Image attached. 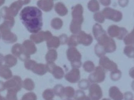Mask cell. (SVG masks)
I'll return each mask as SVG.
<instances>
[{
	"instance_id": "6da1fadb",
	"label": "cell",
	"mask_w": 134,
	"mask_h": 100,
	"mask_svg": "<svg viewBox=\"0 0 134 100\" xmlns=\"http://www.w3.org/2000/svg\"><path fill=\"white\" fill-rule=\"evenodd\" d=\"M42 12L37 7L27 6L20 12V17L22 23L30 33L35 34L42 26Z\"/></svg>"
},
{
	"instance_id": "7a4b0ae2",
	"label": "cell",
	"mask_w": 134,
	"mask_h": 100,
	"mask_svg": "<svg viewBox=\"0 0 134 100\" xmlns=\"http://www.w3.org/2000/svg\"><path fill=\"white\" fill-rule=\"evenodd\" d=\"M105 78V71L100 66L95 68L93 72L90 75L88 79L91 82L101 83L104 81Z\"/></svg>"
},
{
	"instance_id": "3957f363",
	"label": "cell",
	"mask_w": 134,
	"mask_h": 100,
	"mask_svg": "<svg viewBox=\"0 0 134 100\" xmlns=\"http://www.w3.org/2000/svg\"><path fill=\"white\" fill-rule=\"evenodd\" d=\"M4 85L5 90H11L18 92L21 90L23 87V81L19 76L16 75L5 82Z\"/></svg>"
},
{
	"instance_id": "277c9868",
	"label": "cell",
	"mask_w": 134,
	"mask_h": 100,
	"mask_svg": "<svg viewBox=\"0 0 134 100\" xmlns=\"http://www.w3.org/2000/svg\"><path fill=\"white\" fill-rule=\"evenodd\" d=\"M109 34L113 37H116L122 40L128 34V31L125 27H120L117 25H112L109 28Z\"/></svg>"
},
{
	"instance_id": "5b68a950",
	"label": "cell",
	"mask_w": 134,
	"mask_h": 100,
	"mask_svg": "<svg viewBox=\"0 0 134 100\" xmlns=\"http://www.w3.org/2000/svg\"><path fill=\"white\" fill-rule=\"evenodd\" d=\"M89 97L91 100H100L102 97L101 87L97 84H93L89 87Z\"/></svg>"
},
{
	"instance_id": "8992f818",
	"label": "cell",
	"mask_w": 134,
	"mask_h": 100,
	"mask_svg": "<svg viewBox=\"0 0 134 100\" xmlns=\"http://www.w3.org/2000/svg\"><path fill=\"white\" fill-rule=\"evenodd\" d=\"M48 71L52 73L53 77L56 79H62L64 75V71L63 68L56 66L53 63H49L46 65Z\"/></svg>"
},
{
	"instance_id": "52a82bcc",
	"label": "cell",
	"mask_w": 134,
	"mask_h": 100,
	"mask_svg": "<svg viewBox=\"0 0 134 100\" xmlns=\"http://www.w3.org/2000/svg\"><path fill=\"white\" fill-rule=\"evenodd\" d=\"M99 64L105 70H106L111 72L118 69V66L116 63L105 57L100 60Z\"/></svg>"
},
{
	"instance_id": "ba28073f",
	"label": "cell",
	"mask_w": 134,
	"mask_h": 100,
	"mask_svg": "<svg viewBox=\"0 0 134 100\" xmlns=\"http://www.w3.org/2000/svg\"><path fill=\"white\" fill-rule=\"evenodd\" d=\"M80 71L78 68H72L65 76L66 80L71 83L77 82L80 80Z\"/></svg>"
},
{
	"instance_id": "9c48e42d",
	"label": "cell",
	"mask_w": 134,
	"mask_h": 100,
	"mask_svg": "<svg viewBox=\"0 0 134 100\" xmlns=\"http://www.w3.org/2000/svg\"><path fill=\"white\" fill-rule=\"evenodd\" d=\"M109 96L113 100H123L124 96L119 89L115 86L111 87L109 90Z\"/></svg>"
},
{
	"instance_id": "30bf717a",
	"label": "cell",
	"mask_w": 134,
	"mask_h": 100,
	"mask_svg": "<svg viewBox=\"0 0 134 100\" xmlns=\"http://www.w3.org/2000/svg\"><path fill=\"white\" fill-rule=\"evenodd\" d=\"M107 12L109 13V16H108L109 18L115 22H120L122 19V13L120 11L109 8Z\"/></svg>"
},
{
	"instance_id": "8fae6325",
	"label": "cell",
	"mask_w": 134,
	"mask_h": 100,
	"mask_svg": "<svg viewBox=\"0 0 134 100\" xmlns=\"http://www.w3.org/2000/svg\"><path fill=\"white\" fill-rule=\"evenodd\" d=\"M35 74L39 75H43L45 74L48 71L47 66L41 64H37L36 63L31 70Z\"/></svg>"
},
{
	"instance_id": "7c38bea8",
	"label": "cell",
	"mask_w": 134,
	"mask_h": 100,
	"mask_svg": "<svg viewBox=\"0 0 134 100\" xmlns=\"http://www.w3.org/2000/svg\"><path fill=\"white\" fill-rule=\"evenodd\" d=\"M12 71L6 65H2L0 69V77L5 79H9L12 77Z\"/></svg>"
},
{
	"instance_id": "4fadbf2b",
	"label": "cell",
	"mask_w": 134,
	"mask_h": 100,
	"mask_svg": "<svg viewBox=\"0 0 134 100\" xmlns=\"http://www.w3.org/2000/svg\"><path fill=\"white\" fill-rule=\"evenodd\" d=\"M35 83L30 79H26L23 82V87L26 90L32 91L35 88Z\"/></svg>"
},
{
	"instance_id": "5bb4252c",
	"label": "cell",
	"mask_w": 134,
	"mask_h": 100,
	"mask_svg": "<svg viewBox=\"0 0 134 100\" xmlns=\"http://www.w3.org/2000/svg\"><path fill=\"white\" fill-rule=\"evenodd\" d=\"M65 88L61 85H57L54 87L53 91L55 95L62 98L64 97Z\"/></svg>"
},
{
	"instance_id": "9a60e30c",
	"label": "cell",
	"mask_w": 134,
	"mask_h": 100,
	"mask_svg": "<svg viewBox=\"0 0 134 100\" xmlns=\"http://www.w3.org/2000/svg\"><path fill=\"white\" fill-rule=\"evenodd\" d=\"M124 54L130 58H134V46L133 45H127L124 50Z\"/></svg>"
},
{
	"instance_id": "2e32d148",
	"label": "cell",
	"mask_w": 134,
	"mask_h": 100,
	"mask_svg": "<svg viewBox=\"0 0 134 100\" xmlns=\"http://www.w3.org/2000/svg\"><path fill=\"white\" fill-rule=\"evenodd\" d=\"M5 63L8 67L11 68L15 66L17 63V60L11 55L6 56L5 58Z\"/></svg>"
},
{
	"instance_id": "e0dca14e",
	"label": "cell",
	"mask_w": 134,
	"mask_h": 100,
	"mask_svg": "<svg viewBox=\"0 0 134 100\" xmlns=\"http://www.w3.org/2000/svg\"><path fill=\"white\" fill-rule=\"evenodd\" d=\"M124 42L126 45H130L134 44V33L131 31L127 34L123 39Z\"/></svg>"
},
{
	"instance_id": "ac0fdd59",
	"label": "cell",
	"mask_w": 134,
	"mask_h": 100,
	"mask_svg": "<svg viewBox=\"0 0 134 100\" xmlns=\"http://www.w3.org/2000/svg\"><path fill=\"white\" fill-rule=\"evenodd\" d=\"M54 91L51 89H48L44 91L42 97L45 100H52L55 96Z\"/></svg>"
},
{
	"instance_id": "d6986e66",
	"label": "cell",
	"mask_w": 134,
	"mask_h": 100,
	"mask_svg": "<svg viewBox=\"0 0 134 100\" xmlns=\"http://www.w3.org/2000/svg\"><path fill=\"white\" fill-rule=\"evenodd\" d=\"M75 100H91L90 97L85 95V93L82 90H77L75 95Z\"/></svg>"
},
{
	"instance_id": "ffe728a7",
	"label": "cell",
	"mask_w": 134,
	"mask_h": 100,
	"mask_svg": "<svg viewBox=\"0 0 134 100\" xmlns=\"http://www.w3.org/2000/svg\"><path fill=\"white\" fill-rule=\"evenodd\" d=\"M121 77H122V72L121 71L118 69L111 72L110 77L111 79L114 81H119L121 78Z\"/></svg>"
},
{
	"instance_id": "44dd1931",
	"label": "cell",
	"mask_w": 134,
	"mask_h": 100,
	"mask_svg": "<svg viewBox=\"0 0 134 100\" xmlns=\"http://www.w3.org/2000/svg\"><path fill=\"white\" fill-rule=\"evenodd\" d=\"M83 68L85 71L89 73L93 72L95 68L94 64L90 61L85 62L83 64Z\"/></svg>"
},
{
	"instance_id": "7402d4cb",
	"label": "cell",
	"mask_w": 134,
	"mask_h": 100,
	"mask_svg": "<svg viewBox=\"0 0 134 100\" xmlns=\"http://www.w3.org/2000/svg\"><path fill=\"white\" fill-rule=\"evenodd\" d=\"M75 91L72 87L68 86L64 89V96L68 98H72L75 96Z\"/></svg>"
},
{
	"instance_id": "603a6c76",
	"label": "cell",
	"mask_w": 134,
	"mask_h": 100,
	"mask_svg": "<svg viewBox=\"0 0 134 100\" xmlns=\"http://www.w3.org/2000/svg\"><path fill=\"white\" fill-rule=\"evenodd\" d=\"M17 92L14 90H8L7 96H6V100H17Z\"/></svg>"
},
{
	"instance_id": "cb8c5ba5",
	"label": "cell",
	"mask_w": 134,
	"mask_h": 100,
	"mask_svg": "<svg viewBox=\"0 0 134 100\" xmlns=\"http://www.w3.org/2000/svg\"><path fill=\"white\" fill-rule=\"evenodd\" d=\"M78 86L80 88L85 90L89 88L90 85L89 81L86 79H83L79 82Z\"/></svg>"
},
{
	"instance_id": "d4e9b609",
	"label": "cell",
	"mask_w": 134,
	"mask_h": 100,
	"mask_svg": "<svg viewBox=\"0 0 134 100\" xmlns=\"http://www.w3.org/2000/svg\"><path fill=\"white\" fill-rule=\"evenodd\" d=\"M37 97L36 94L33 92H29L26 93L23 96L21 100H37Z\"/></svg>"
},
{
	"instance_id": "484cf974",
	"label": "cell",
	"mask_w": 134,
	"mask_h": 100,
	"mask_svg": "<svg viewBox=\"0 0 134 100\" xmlns=\"http://www.w3.org/2000/svg\"><path fill=\"white\" fill-rule=\"evenodd\" d=\"M36 64V63H35V61L30 60V61L26 62L24 64V66L26 69L31 70Z\"/></svg>"
},
{
	"instance_id": "4316f807",
	"label": "cell",
	"mask_w": 134,
	"mask_h": 100,
	"mask_svg": "<svg viewBox=\"0 0 134 100\" xmlns=\"http://www.w3.org/2000/svg\"><path fill=\"white\" fill-rule=\"evenodd\" d=\"M133 94L131 92H126L124 93V98L125 100H133Z\"/></svg>"
},
{
	"instance_id": "83f0119b",
	"label": "cell",
	"mask_w": 134,
	"mask_h": 100,
	"mask_svg": "<svg viewBox=\"0 0 134 100\" xmlns=\"http://www.w3.org/2000/svg\"><path fill=\"white\" fill-rule=\"evenodd\" d=\"M129 0H119L118 3L119 5L122 8H125L128 5Z\"/></svg>"
},
{
	"instance_id": "f1b7e54d",
	"label": "cell",
	"mask_w": 134,
	"mask_h": 100,
	"mask_svg": "<svg viewBox=\"0 0 134 100\" xmlns=\"http://www.w3.org/2000/svg\"><path fill=\"white\" fill-rule=\"evenodd\" d=\"M129 75L131 78L134 79V67L132 68L129 71Z\"/></svg>"
},
{
	"instance_id": "f546056e",
	"label": "cell",
	"mask_w": 134,
	"mask_h": 100,
	"mask_svg": "<svg viewBox=\"0 0 134 100\" xmlns=\"http://www.w3.org/2000/svg\"><path fill=\"white\" fill-rule=\"evenodd\" d=\"M3 62V59L2 57L0 56V69H1V67L2 66V63Z\"/></svg>"
},
{
	"instance_id": "4dcf8cb0",
	"label": "cell",
	"mask_w": 134,
	"mask_h": 100,
	"mask_svg": "<svg viewBox=\"0 0 134 100\" xmlns=\"http://www.w3.org/2000/svg\"><path fill=\"white\" fill-rule=\"evenodd\" d=\"M0 100H6V99L4 97L1 96V94H0Z\"/></svg>"
},
{
	"instance_id": "1f68e13d",
	"label": "cell",
	"mask_w": 134,
	"mask_h": 100,
	"mask_svg": "<svg viewBox=\"0 0 134 100\" xmlns=\"http://www.w3.org/2000/svg\"><path fill=\"white\" fill-rule=\"evenodd\" d=\"M131 87H132V89L134 91V81H133V82L131 83Z\"/></svg>"
},
{
	"instance_id": "d6a6232c",
	"label": "cell",
	"mask_w": 134,
	"mask_h": 100,
	"mask_svg": "<svg viewBox=\"0 0 134 100\" xmlns=\"http://www.w3.org/2000/svg\"><path fill=\"white\" fill-rule=\"evenodd\" d=\"M102 100H111L109 99H106V98H105V99H103Z\"/></svg>"
},
{
	"instance_id": "836d02e7",
	"label": "cell",
	"mask_w": 134,
	"mask_h": 100,
	"mask_svg": "<svg viewBox=\"0 0 134 100\" xmlns=\"http://www.w3.org/2000/svg\"><path fill=\"white\" fill-rule=\"evenodd\" d=\"M64 100H73L72 99H70L69 98H68V99H66Z\"/></svg>"
},
{
	"instance_id": "e575fe53",
	"label": "cell",
	"mask_w": 134,
	"mask_h": 100,
	"mask_svg": "<svg viewBox=\"0 0 134 100\" xmlns=\"http://www.w3.org/2000/svg\"><path fill=\"white\" fill-rule=\"evenodd\" d=\"M132 31H133V32H134V28H133V30H132Z\"/></svg>"
},
{
	"instance_id": "d590c367",
	"label": "cell",
	"mask_w": 134,
	"mask_h": 100,
	"mask_svg": "<svg viewBox=\"0 0 134 100\" xmlns=\"http://www.w3.org/2000/svg\"><path fill=\"white\" fill-rule=\"evenodd\" d=\"M133 45L134 46V45Z\"/></svg>"
}]
</instances>
